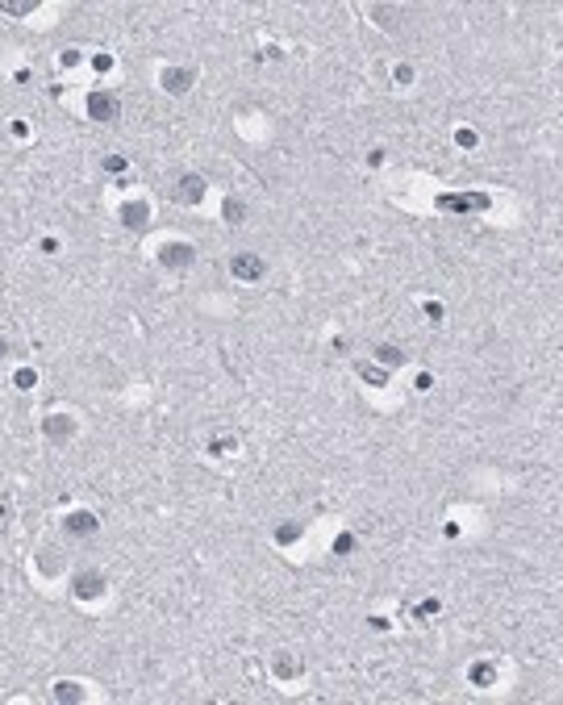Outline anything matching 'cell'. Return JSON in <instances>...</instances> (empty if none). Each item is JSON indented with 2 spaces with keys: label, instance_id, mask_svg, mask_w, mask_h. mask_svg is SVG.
Instances as JSON below:
<instances>
[{
  "label": "cell",
  "instance_id": "9a60e30c",
  "mask_svg": "<svg viewBox=\"0 0 563 705\" xmlns=\"http://www.w3.org/2000/svg\"><path fill=\"white\" fill-rule=\"evenodd\" d=\"M0 355H8V342H4V338H0Z\"/></svg>",
  "mask_w": 563,
  "mask_h": 705
},
{
  "label": "cell",
  "instance_id": "4fadbf2b",
  "mask_svg": "<svg viewBox=\"0 0 563 705\" xmlns=\"http://www.w3.org/2000/svg\"><path fill=\"white\" fill-rule=\"evenodd\" d=\"M4 13H17V17H25V13H34V4H0Z\"/></svg>",
  "mask_w": 563,
  "mask_h": 705
},
{
  "label": "cell",
  "instance_id": "8fae6325",
  "mask_svg": "<svg viewBox=\"0 0 563 705\" xmlns=\"http://www.w3.org/2000/svg\"><path fill=\"white\" fill-rule=\"evenodd\" d=\"M54 697L59 701H80V685H54Z\"/></svg>",
  "mask_w": 563,
  "mask_h": 705
},
{
  "label": "cell",
  "instance_id": "6da1fadb",
  "mask_svg": "<svg viewBox=\"0 0 563 705\" xmlns=\"http://www.w3.org/2000/svg\"><path fill=\"white\" fill-rule=\"evenodd\" d=\"M88 117H92V121H117V117H121L117 96L113 92H92L88 96Z\"/></svg>",
  "mask_w": 563,
  "mask_h": 705
},
{
  "label": "cell",
  "instance_id": "30bf717a",
  "mask_svg": "<svg viewBox=\"0 0 563 705\" xmlns=\"http://www.w3.org/2000/svg\"><path fill=\"white\" fill-rule=\"evenodd\" d=\"M375 359H380L384 368H396V363H405V355H401L396 347H380V351H375Z\"/></svg>",
  "mask_w": 563,
  "mask_h": 705
},
{
  "label": "cell",
  "instance_id": "ba28073f",
  "mask_svg": "<svg viewBox=\"0 0 563 705\" xmlns=\"http://www.w3.org/2000/svg\"><path fill=\"white\" fill-rule=\"evenodd\" d=\"M71 418H47V438H54V442H63V438H71Z\"/></svg>",
  "mask_w": 563,
  "mask_h": 705
},
{
  "label": "cell",
  "instance_id": "277c9868",
  "mask_svg": "<svg viewBox=\"0 0 563 705\" xmlns=\"http://www.w3.org/2000/svg\"><path fill=\"white\" fill-rule=\"evenodd\" d=\"M100 593H104V576H100V572H80V576H75V597L92 601Z\"/></svg>",
  "mask_w": 563,
  "mask_h": 705
},
{
  "label": "cell",
  "instance_id": "52a82bcc",
  "mask_svg": "<svg viewBox=\"0 0 563 705\" xmlns=\"http://www.w3.org/2000/svg\"><path fill=\"white\" fill-rule=\"evenodd\" d=\"M200 196H205V180H200V176H184V180H180V192H176V200L196 205Z\"/></svg>",
  "mask_w": 563,
  "mask_h": 705
},
{
  "label": "cell",
  "instance_id": "8992f818",
  "mask_svg": "<svg viewBox=\"0 0 563 705\" xmlns=\"http://www.w3.org/2000/svg\"><path fill=\"white\" fill-rule=\"evenodd\" d=\"M100 530V522H96V514H71L67 517V534H80V538H88V534H96Z\"/></svg>",
  "mask_w": 563,
  "mask_h": 705
},
{
  "label": "cell",
  "instance_id": "3957f363",
  "mask_svg": "<svg viewBox=\"0 0 563 705\" xmlns=\"http://www.w3.org/2000/svg\"><path fill=\"white\" fill-rule=\"evenodd\" d=\"M192 80H196V71L192 67H171V71H163V88L176 96H184L192 88Z\"/></svg>",
  "mask_w": 563,
  "mask_h": 705
},
{
  "label": "cell",
  "instance_id": "9c48e42d",
  "mask_svg": "<svg viewBox=\"0 0 563 705\" xmlns=\"http://www.w3.org/2000/svg\"><path fill=\"white\" fill-rule=\"evenodd\" d=\"M121 222H126V226H142V222H146V205H126V209H121Z\"/></svg>",
  "mask_w": 563,
  "mask_h": 705
},
{
  "label": "cell",
  "instance_id": "5b68a950",
  "mask_svg": "<svg viewBox=\"0 0 563 705\" xmlns=\"http://www.w3.org/2000/svg\"><path fill=\"white\" fill-rule=\"evenodd\" d=\"M192 255H196V251H192L188 242H171V246H163V255H159V259H163V267H188V263H192Z\"/></svg>",
  "mask_w": 563,
  "mask_h": 705
},
{
  "label": "cell",
  "instance_id": "7c38bea8",
  "mask_svg": "<svg viewBox=\"0 0 563 705\" xmlns=\"http://www.w3.org/2000/svg\"><path fill=\"white\" fill-rule=\"evenodd\" d=\"M226 217H230V222L238 226V222L246 217V205H242V200H226Z\"/></svg>",
  "mask_w": 563,
  "mask_h": 705
},
{
  "label": "cell",
  "instance_id": "7a4b0ae2",
  "mask_svg": "<svg viewBox=\"0 0 563 705\" xmlns=\"http://www.w3.org/2000/svg\"><path fill=\"white\" fill-rule=\"evenodd\" d=\"M230 272H234L238 280H259L267 267H263L259 255H234V259H230Z\"/></svg>",
  "mask_w": 563,
  "mask_h": 705
},
{
  "label": "cell",
  "instance_id": "5bb4252c",
  "mask_svg": "<svg viewBox=\"0 0 563 705\" xmlns=\"http://www.w3.org/2000/svg\"><path fill=\"white\" fill-rule=\"evenodd\" d=\"M17 384H21V388H30V384H34V372H30V368H21V372H17Z\"/></svg>",
  "mask_w": 563,
  "mask_h": 705
}]
</instances>
